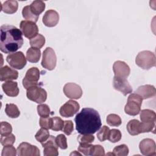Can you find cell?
Wrapping results in <instances>:
<instances>
[{
	"instance_id": "cell-19",
	"label": "cell",
	"mask_w": 156,
	"mask_h": 156,
	"mask_svg": "<svg viewBox=\"0 0 156 156\" xmlns=\"http://www.w3.org/2000/svg\"><path fill=\"white\" fill-rule=\"evenodd\" d=\"M135 93L140 95L143 99L153 98L156 94L155 88L151 85H144L139 87Z\"/></svg>"
},
{
	"instance_id": "cell-14",
	"label": "cell",
	"mask_w": 156,
	"mask_h": 156,
	"mask_svg": "<svg viewBox=\"0 0 156 156\" xmlns=\"http://www.w3.org/2000/svg\"><path fill=\"white\" fill-rule=\"evenodd\" d=\"M41 145L44 148V155L57 156L58 155V146L55 142V138L54 136H49L46 141L41 143Z\"/></svg>"
},
{
	"instance_id": "cell-12",
	"label": "cell",
	"mask_w": 156,
	"mask_h": 156,
	"mask_svg": "<svg viewBox=\"0 0 156 156\" xmlns=\"http://www.w3.org/2000/svg\"><path fill=\"white\" fill-rule=\"evenodd\" d=\"M16 150L19 156H39L40 155V150L37 146L26 142L21 143Z\"/></svg>"
},
{
	"instance_id": "cell-8",
	"label": "cell",
	"mask_w": 156,
	"mask_h": 156,
	"mask_svg": "<svg viewBox=\"0 0 156 156\" xmlns=\"http://www.w3.org/2000/svg\"><path fill=\"white\" fill-rule=\"evenodd\" d=\"M6 60L12 68L17 69H23L27 63L24 54L21 51L8 55L6 57Z\"/></svg>"
},
{
	"instance_id": "cell-22",
	"label": "cell",
	"mask_w": 156,
	"mask_h": 156,
	"mask_svg": "<svg viewBox=\"0 0 156 156\" xmlns=\"http://www.w3.org/2000/svg\"><path fill=\"white\" fill-rule=\"evenodd\" d=\"M41 57L40 49L30 48L26 52V58L29 62L37 63L39 61Z\"/></svg>"
},
{
	"instance_id": "cell-21",
	"label": "cell",
	"mask_w": 156,
	"mask_h": 156,
	"mask_svg": "<svg viewBox=\"0 0 156 156\" xmlns=\"http://www.w3.org/2000/svg\"><path fill=\"white\" fill-rule=\"evenodd\" d=\"M18 7V4L16 1L9 0L1 5V10L7 14H13L17 11Z\"/></svg>"
},
{
	"instance_id": "cell-33",
	"label": "cell",
	"mask_w": 156,
	"mask_h": 156,
	"mask_svg": "<svg viewBox=\"0 0 156 156\" xmlns=\"http://www.w3.org/2000/svg\"><path fill=\"white\" fill-rule=\"evenodd\" d=\"M94 145L88 144H80L78 147V151L85 155H91L93 151Z\"/></svg>"
},
{
	"instance_id": "cell-45",
	"label": "cell",
	"mask_w": 156,
	"mask_h": 156,
	"mask_svg": "<svg viewBox=\"0 0 156 156\" xmlns=\"http://www.w3.org/2000/svg\"><path fill=\"white\" fill-rule=\"evenodd\" d=\"M105 155V151L104 147L99 145H94L93 151L92 153L93 156H102Z\"/></svg>"
},
{
	"instance_id": "cell-20",
	"label": "cell",
	"mask_w": 156,
	"mask_h": 156,
	"mask_svg": "<svg viewBox=\"0 0 156 156\" xmlns=\"http://www.w3.org/2000/svg\"><path fill=\"white\" fill-rule=\"evenodd\" d=\"M2 88L6 95L10 97L17 96L19 94V88L16 82L8 80L2 85Z\"/></svg>"
},
{
	"instance_id": "cell-44",
	"label": "cell",
	"mask_w": 156,
	"mask_h": 156,
	"mask_svg": "<svg viewBox=\"0 0 156 156\" xmlns=\"http://www.w3.org/2000/svg\"><path fill=\"white\" fill-rule=\"evenodd\" d=\"M73 130H74V125L72 121L71 120L65 121L62 131L66 135H69L73 132Z\"/></svg>"
},
{
	"instance_id": "cell-10",
	"label": "cell",
	"mask_w": 156,
	"mask_h": 156,
	"mask_svg": "<svg viewBox=\"0 0 156 156\" xmlns=\"http://www.w3.org/2000/svg\"><path fill=\"white\" fill-rule=\"evenodd\" d=\"M79 108L80 105L77 102L73 100H69L60 107L59 113L63 117H72L79 112Z\"/></svg>"
},
{
	"instance_id": "cell-28",
	"label": "cell",
	"mask_w": 156,
	"mask_h": 156,
	"mask_svg": "<svg viewBox=\"0 0 156 156\" xmlns=\"http://www.w3.org/2000/svg\"><path fill=\"white\" fill-rule=\"evenodd\" d=\"M22 15L24 19L34 23H36L38 21L39 17V16H37L32 12L30 9V5H26L23 7L22 10Z\"/></svg>"
},
{
	"instance_id": "cell-39",
	"label": "cell",
	"mask_w": 156,
	"mask_h": 156,
	"mask_svg": "<svg viewBox=\"0 0 156 156\" xmlns=\"http://www.w3.org/2000/svg\"><path fill=\"white\" fill-rule=\"evenodd\" d=\"M79 144L91 143L94 140V136L92 134H80L77 137Z\"/></svg>"
},
{
	"instance_id": "cell-25",
	"label": "cell",
	"mask_w": 156,
	"mask_h": 156,
	"mask_svg": "<svg viewBox=\"0 0 156 156\" xmlns=\"http://www.w3.org/2000/svg\"><path fill=\"white\" fill-rule=\"evenodd\" d=\"M30 9L34 14L39 16V15L44 11L45 9V4L42 1H34L30 5Z\"/></svg>"
},
{
	"instance_id": "cell-40",
	"label": "cell",
	"mask_w": 156,
	"mask_h": 156,
	"mask_svg": "<svg viewBox=\"0 0 156 156\" xmlns=\"http://www.w3.org/2000/svg\"><path fill=\"white\" fill-rule=\"evenodd\" d=\"M55 142L58 147L62 149H66L68 147L66 138L63 134L58 135L55 138Z\"/></svg>"
},
{
	"instance_id": "cell-13",
	"label": "cell",
	"mask_w": 156,
	"mask_h": 156,
	"mask_svg": "<svg viewBox=\"0 0 156 156\" xmlns=\"http://www.w3.org/2000/svg\"><path fill=\"white\" fill-rule=\"evenodd\" d=\"M63 93L68 98L78 99L82 95L81 87L75 83H67L63 87Z\"/></svg>"
},
{
	"instance_id": "cell-2",
	"label": "cell",
	"mask_w": 156,
	"mask_h": 156,
	"mask_svg": "<svg viewBox=\"0 0 156 156\" xmlns=\"http://www.w3.org/2000/svg\"><path fill=\"white\" fill-rule=\"evenodd\" d=\"M0 49L9 54L16 51L23 44L22 32L12 25L3 24L0 28Z\"/></svg>"
},
{
	"instance_id": "cell-31",
	"label": "cell",
	"mask_w": 156,
	"mask_h": 156,
	"mask_svg": "<svg viewBox=\"0 0 156 156\" xmlns=\"http://www.w3.org/2000/svg\"><path fill=\"white\" fill-rule=\"evenodd\" d=\"M140 133L153 132L155 133V122H140Z\"/></svg>"
},
{
	"instance_id": "cell-41",
	"label": "cell",
	"mask_w": 156,
	"mask_h": 156,
	"mask_svg": "<svg viewBox=\"0 0 156 156\" xmlns=\"http://www.w3.org/2000/svg\"><path fill=\"white\" fill-rule=\"evenodd\" d=\"M39 124L40 127L46 129H49L52 128V118H50L49 116L43 118L41 117L40 118Z\"/></svg>"
},
{
	"instance_id": "cell-5",
	"label": "cell",
	"mask_w": 156,
	"mask_h": 156,
	"mask_svg": "<svg viewBox=\"0 0 156 156\" xmlns=\"http://www.w3.org/2000/svg\"><path fill=\"white\" fill-rule=\"evenodd\" d=\"M27 98L36 103L41 104L46 101L47 99V93L46 90L40 87V85L32 87L27 90Z\"/></svg>"
},
{
	"instance_id": "cell-34",
	"label": "cell",
	"mask_w": 156,
	"mask_h": 156,
	"mask_svg": "<svg viewBox=\"0 0 156 156\" xmlns=\"http://www.w3.org/2000/svg\"><path fill=\"white\" fill-rule=\"evenodd\" d=\"M110 130L108 127L106 126H102V128L99 130V131L97 133V137L98 140L101 142L107 140L110 133Z\"/></svg>"
},
{
	"instance_id": "cell-6",
	"label": "cell",
	"mask_w": 156,
	"mask_h": 156,
	"mask_svg": "<svg viewBox=\"0 0 156 156\" xmlns=\"http://www.w3.org/2000/svg\"><path fill=\"white\" fill-rule=\"evenodd\" d=\"M40 71L37 67H32L29 69L23 80V87L27 90L32 87L39 85L40 83H38V81L40 79Z\"/></svg>"
},
{
	"instance_id": "cell-42",
	"label": "cell",
	"mask_w": 156,
	"mask_h": 156,
	"mask_svg": "<svg viewBox=\"0 0 156 156\" xmlns=\"http://www.w3.org/2000/svg\"><path fill=\"white\" fill-rule=\"evenodd\" d=\"M17 150L12 146H5L2 151L1 156H15L16 155Z\"/></svg>"
},
{
	"instance_id": "cell-32",
	"label": "cell",
	"mask_w": 156,
	"mask_h": 156,
	"mask_svg": "<svg viewBox=\"0 0 156 156\" xmlns=\"http://www.w3.org/2000/svg\"><path fill=\"white\" fill-rule=\"evenodd\" d=\"M113 155L126 156L129 154V148L126 144H121L113 149Z\"/></svg>"
},
{
	"instance_id": "cell-38",
	"label": "cell",
	"mask_w": 156,
	"mask_h": 156,
	"mask_svg": "<svg viewBox=\"0 0 156 156\" xmlns=\"http://www.w3.org/2000/svg\"><path fill=\"white\" fill-rule=\"evenodd\" d=\"M64 126V121L58 116L52 118V126L51 129L54 131L62 130Z\"/></svg>"
},
{
	"instance_id": "cell-36",
	"label": "cell",
	"mask_w": 156,
	"mask_h": 156,
	"mask_svg": "<svg viewBox=\"0 0 156 156\" xmlns=\"http://www.w3.org/2000/svg\"><path fill=\"white\" fill-rule=\"evenodd\" d=\"M15 141V136L13 134L10 133L7 135H1L0 142L4 146L12 145Z\"/></svg>"
},
{
	"instance_id": "cell-7",
	"label": "cell",
	"mask_w": 156,
	"mask_h": 156,
	"mask_svg": "<svg viewBox=\"0 0 156 156\" xmlns=\"http://www.w3.org/2000/svg\"><path fill=\"white\" fill-rule=\"evenodd\" d=\"M57 57L54 51L50 47L46 48L43 53L42 66L49 71L53 70L56 66Z\"/></svg>"
},
{
	"instance_id": "cell-35",
	"label": "cell",
	"mask_w": 156,
	"mask_h": 156,
	"mask_svg": "<svg viewBox=\"0 0 156 156\" xmlns=\"http://www.w3.org/2000/svg\"><path fill=\"white\" fill-rule=\"evenodd\" d=\"M121 133L119 130L113 129L110 130L108 140L112 143H116L121 139Z\"/></svg>"
},
{
	"instance_id": "cell-16",
	"label": "cell",
	"mask_w": 156,
	"mask_h": 156,
	"mask_svg": "<svg viewBox=\"0 0 156 156\" xmlns=\"http://www.w3.org/2000/svg\"><path fill=\"white\" fill-rule=\"evenodd\" d=\"M113 70L115 76L122 78H127L130 73L129 65L124 62L120 60L116 61L113 63Z\"/></svg>"
},
{
	"instance_id": "cell-37",
	"label": "cell",
	"mask_w": 156,
	"mask_h": 156,
	"mask_svg": "<svg viewBox=\"0 0 156 156\" xmlns=\"http://www.w3.org/2000/svg\"><path fill=\"white\" fill-rule=\"evenodd\" d=\"M38 114L40 117L46 118L49 116L51 110L49 106L46 104H40L37 106Z\"/></svg>"
},
{
	"instance_id": "cell-18",
	"label": "cell",
	"mask_w": 156,
	"mask_h": 156,
	"mask_svg": "<svg viewBox=\"0 0 156 156\" xmlns=\"http://www.w3.org/2000/svg\"><path fill=\"white\" fill-rule=\"evenodd\" d=\"M18 77V73L15 69L7 65L1 67L0 69V80L8 81L15 80Z\"/></svg>"
},
{
	"instance_id": "cell-27",
	"label": "cell",
	"mask_w": 156,
	"mask_h": 156,
	"mask_svg": "<svg viewBox=\"0 0 156 156\" xmlns=\"http://www.w3.org/2000/svg\"><path fill=\"white\" fill-rule=\"evenodd\" d=\"M29 42L32 48L40 49L44 45L45 38L41 34H38L35 37L30 39Z\"/></svg>"
},
{
	"instance_id": "cell-23",
	"label": "cell",
	"mask_w": 156,
	"mask_h": 156,
	"mask_svg": "<svg viewBox=\"0 0 156 156\" xmlns=\"http://www.w3.org/2000/svg\"><path fill=\"white\" fill-rule=\"evenodd\" d=\"M140 122L137 119H132L127 124V130L131 135H137L140 133Z\"/></svg>"
},
{
	"instance_id": "cell-24",
	"label": "cell",
	"mask_w": 156,
	"mask_h": 156,
	"mask_svg": "<svg viewBox=\"0 0 156 156\" xmlns=\"http://www.w3.org/2000/svg\"><path fill=\"white\" fill-rule=\"evenodd\" d=\"M140 119L142 122H155L156 120L155 113L149 109H144L140 111Z\"/></svg>"
},
{
	"instance_id": "cell-3",
	"label": "cell",
	"mask_w": 156,
	"mask_h": 156,
	"mask_svg": "<svg viewBox=\"0 0 156 156\" xmlns=\"http://www.w3.org/2000/svg\"><path fill=\"white\" fill-rule=\"evenodd\" d=\"M135 63L141 68L148 70L155 66L156 57L155 54L151 51H141L136 57Z\"/></svg>"
},
{
	"instance_id": "cell-26",
	"label": "cell",
	"mask_w": 156,
	"mask_h": 156,
	"mask_svg": "<svg viewBox=\"0 0 156 156\" xmlns=\"http://www.w3.org/2000/svg\"><path fill=\"white\" fill-rule=\"evenodd\" d=\"M5 112L6 115L11 118H16L20 115V112L18 107L14 104H7Z\"/></svg>"
},
{
	"instance_id": "cell-1",
	"label": "cell",
	"mask_w": 156,
	"mask_h": 156,
	"mask_svg": "<svg viewBox=\"0 0 156 156\" xmlns=\"http://www.w3.org/2000/svg\"><path fill=\"white\" fill-rule=\"evenodd\" d=\"M77 131L82 134L95 133L101 127V119L97 110L83 108L74 119Z\"/></svg>"
},
{
	"instance_id": "cell-43",
	"label": "cell",
	"mask_w": 156,
	"mask_h": 156,
	"mask_svg": "<svg viewBox=\"0 0 156 156\" xmlns=\"http://www.w3.org/2000/svg\"><path fill=\"white\" fill-rule=\"evenodd\" d=\"M12 131V127L11 124L7 122L2 121L1 122L0 133L1 135H7L11 133Z\"/></svg>"
},
{
	"instance_id": "cell-15",
	"label": "cell",
	"mask_w": 156,
	"mask_h": 156,
	"mask_svg": "<svg viewBox=\"0 0 156 156\" xmlns=\"http://www.w3.org/2000/svg\"><path fill=\"white\" fill-rule=\"evenodd\" d=\"M141 153L146 156L156 155V146L155 141L151 138H145L141 140L139 144Z\"/></svg>"
},
{
	"instance_id": "cell-30",
	"label": "cell",
	"mask_w": 156,
	"mask_h": 156,
	"mask_svg": "<svg viewBox=\"0 0 156 156\" xmlns=\"http://www.w3.org/2000/svg\"><path fill=\"white\" fill-rule=\"evenodd\" d=\"M107 122L111 126H119L121 124V119L120 116L116 114H110L106 119Z\"/></svg>"
},
{
	"instance_id": "cell-9",
	"label": "cell",
	"mask_w": 156,
	"mask_h": 156,
	"mask_svg": "<svg viewBox=\"0 0 156 156\" xmlns=\"http://www.w3.org/2000/svg\"><path fill=\"white\" fill-rule=\"evenodd\" d=\"M20 27L23 34L27 38L31 39L38 34V26L34 22L24 20L20 23Z\"/></svg>"
},
{
	"instance_id": "cell-11",
	"label": "cell",
	"mask_w": 156,
	"mask_h": 156,
	"mask_svg": "<svg viewBox=\"0 0 156 156\" xmlns=\"http://www.w3.org/2000/svg\"><path fill=\"white\" fill-rule=\"evenodd\" d=\"M113 85L115 90L120 91L124 96L132 92V88L126 78L114 76L113 80Z\"/></svg>"
},
{
	"instance_id": "cell-4",
	"label": "cell",
	"mask_w": 156,
	"mask_h": 156,
	"mask_svg": "<svg viewBox=\"0 0 156 156\" xmlns=\"http://www.w3.org/2000/svg\"><path fill=\"white\" fill-rule=\"evenodd\" d=\"M142 101L143 99L140 95L136 93L130 94L124 107L126 113L131 116H136L139 114L141 111Z\"/></svg>"
},
{
	"instance_id": "cell-17",
	"label": "cell",
	"mask_w": 156,
	"mask_h": 156,
	"mask_svg": "<svg viewBox=\"0 0 156 156\" xmlns=\"http://www.w3.org/2000/svg\"><path fill=\"white\" fill-rule=\"evenodd\" d=\"M59 21L58 13L54 10L46 11L43 17V23L47 27L55 26Z\"/></svg>"
},
{
	"instance_id": "cell-46",
	"label": "cell",
	"mask_w": 156,
	"mask_h": 156,
	"mask_svg": "<svg viewBox=\"0 0 156 156\" xmlns=\"http://www.w3.org/2000/svg\"><path fill=\"white\" fill-rule=\"evenodd\" d=\"M74 154H76V155H81V154H80V153H79V152H77V153H76V151H74V152L71 153L70 155H74Z\"/></svg>"
},
{
	"instance_id": "cell-29",
	"label": "cell",
	"mask_w": 156,
	"mask_h": 156,
	"mask_svg": "<svg viewBox=\"0 0 156 156\" xmlns=\"http://www.w3.org/2000/svg\"><path fill=\"white\" fill-rule=\"evenodd\" d=\"M49 137V132L48 129L41 128L35 135V139L40 143H43Z\"/></svg>"
}]
</instances>
